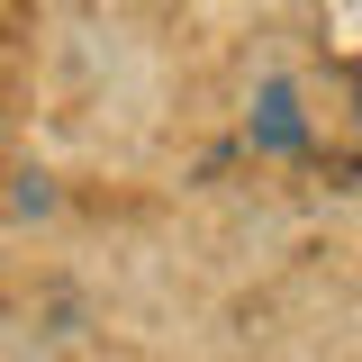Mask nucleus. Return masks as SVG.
<instances>
[{"label": "nucleus", "mask_w": 362, "mask_h": 362, "mask_svg": "<svg viewBox=\"0 0 362 362\" xmlns=\"http://www.w3.org/2000/svg\"><path fill=\"white\" fill-rule=\"evenodd\" d=\"M263 145H299V118H290V90L263 100Z\"/></svg>", "instance_id": "nucleus-1"}]
</instances>
